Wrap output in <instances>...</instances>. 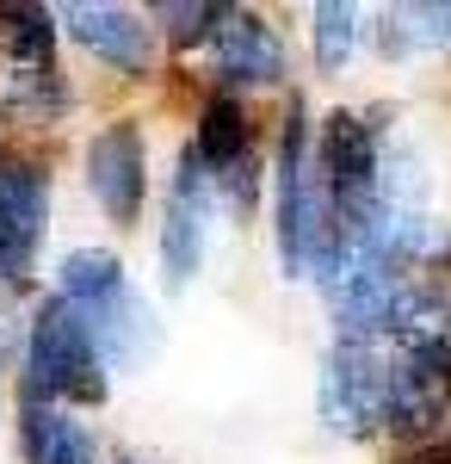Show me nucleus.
<instances>
[{
	"label": "nucleus",
	"instance_id": "f257e3e1",
	"mask_svg": "<svg viewBox=\"0 0 451 464\" xmlns=\"http://www.w3.org/2000/svg\"><path fill=\"white\" fill-rule=\"evenodd\" d=\"M278 248H284V273H315L334 279L341 273V223H334V198L321 186V168L310 161V130H303V106L284 124V155H278Z\"/></svg>",
	"mask_w": 451,
	"mask_h": 464
},
{
	"label": "nucleus",
	"instance_id": "f03ea898",
	"mask_svg": "<svg viewBox=\"0 0 451 464\" xmlns=\"http://www.w3.org/2000/svg\"><path fill=\"white\" fill-rule=\"evenodd\" d=\"M43 396H105L100 378V347H93V328L81 322L74 304H43L32 322V347H25V402Z\"/></svg>",
	"mask_w": 451,
	"mask_h": 464
},
{
	"label": "nucleus",
	"instance_id": "7ed1b4c3",
	"mask_svg": "<svg viewBox=\"0 0 451 464\" xmlns=\"http://www.w3.org/2000/svg\"><path fill=\"white\" fill-rule=\"evenodd\" d=\"M451 402V341L402 347L396 365H383V421L396 433H433Z\"/></svg>",
	"mask_w": 451,
	"mask_h": 464
},
{
	"label": "nucleus",
	"instance_id": "20e7f679",
	"mask_svg": "<svg viewBox=\"0 0 451 464\" xmlns=\"http://www.w3.org/2000/svg\"><path fill=\"white\" fill-rule=\"evenodd\" d=\"M321 409L341 433H365L383 421V365L365 341H341L321 378Z\"/></svg>",
	"mask_w": 451,
	"mask_h": 464
},
{
	"label": "nucleus",
	"instance_id": "39448f33",
	"mask_svg": "<svg viewBox=\"0 0 451 464\" xmlns=\"http://www.w3.org/2000/svg\"><path fill=\"white\" fill-rule=\"evenodd\" d=\"M87 179H93V198H100L111 223H137L142 211V137L137 124H111L93 137L87 149Z\"/></svg>",
	"mask_w": 451,
	"mask_h": 464
},
{
	"label": "nucleus",
	"instance_id": "423d86ee",
	"mask_svg": "<svg viewBox=\"0 0 451 464\" xmlns=\"http://www.w3.org/2000/svg\"><path fill=\"white\" fill-rule=\"evenodd\" d=\"M62 25H69L93 56H105V63H118V69H130V74H142L149 56H155L149 25H137V13H124V6H87V0H69V6H62Z\"/></svg>",
	"mask_w": 451,
	"mask_h": 464
},
{
	"label": "nucleus",
	"instance_id": "0eeeda50",
	"mask_svg": "<svg viewBox=\"0 0 451 464\" xmlns=\"http://www.w3.org/2000/svg\"><path fill=\"white\" fill-rule=\"evenodd\" d=\"M43 223V179L25 161H0V273H19L37 248Z\"/></svg>",
	"mask_w": 451,
	"mask_h": 464
},
{
	"label": "nucleus",
	"instance_id": "6e6552de",
	"mask_svg": "<svg viewBox=\"0 0 451 464\" xmlns=\"http://www.w3.org/2000/svg\"><path fill=\"white\" fill-rule=\"evenodd\" d=\"M198 254H205V205H198V155L186 149V168L174 179V205H168V223H161L168 285H186L198 273Z\"/></svg>",
	"mask_w": 451,
	"mask_h": 464
},
{
	"label": "nucleus",
	"instance_id": "1a4fd4ad",
	"mask_svg": "<svg viewBox=\"0 0 451 464\" xmlns=\"http://www.w3.org/2000/svg\"><path fill=\"white\" fill-rule=\"evenodd\" d=\"M229 25H216V69L229 81H278L284 74V44L273 37L266 19L254 13H223Z\"/></svg>",
	"mask_w": 451,
	"mask_h": 464
},
{
	"label": "nucleus",
	"instance_id": "9d476101",
	"mask_svg": "<svg viewBox=\"0 0 451 464\" xmlns=\"http://www.w3.org/2000/svg\"><path fill=\"white\" fill-rule=\"evenodd\" d=\"M25 459L32 464H93V440L50 402H25Z\"/></svg>",
	"mask_w": 451,
	"mask_h": 464
},
{
	"label": "nucleus",
	"instance_id": "9b49d317",
	"mask_svg": "<svg viewBox=\"0 0 451 464\" xmlns=\"http://www.w3.org/2000/svg\"><path fill=\"white\" fill-rule=\"evenodd\" d=\"M205 168H242L247 155V111L229 100V93H216L198 118V149H192Z\"/></svg>",
	"mask_w": 451,
	"mask_h": 464
},
{
	"label": "nucleus",
	"instance_id": "f8f14e48",
	"mask_svg": "<svg viewBox=\"0 0 451 464\" xmlns=\"http://www.w3.org/2000/svg\"><path fill=\"white\" fill-rule=\"evenodd\" d=\"M124 297V273H118V254L100 248H74L62 260V304H118Z\"/></svg>",
	"mask_w": 451,
	"mask_h": 464
},
{
	"label": "nucleus",
	"instance_id": "ddd939ff",
	"mask_svg": "<svg viewBox=\"0 0 451 464\" xmlns=\"http://www.w3.org/2000/svg\"><path fill=\"white\" fill-rule=\"evenodd\" d=\"M50 44H56V25L43 6H0V50L19 56L25 69H50Z\"/></svg>",
	"mask_w": 451,
	"mask_h": 464
},
{
	"label": "nucleus",
	"instance_id": "4468645a",
	"mask_svg": "<svg viewBox=\"0 0 451 464\" xmlns=\"http://www.w3.org/2000/svg\"><path fill=\"white\" fill-rule=\"evenodd\" d=\"M352 13L347 0H321L315 6V63L334 74V69H347V56H352Z\"/></svg>",
	"mask_w": 451,
	"mask_h": 464
},
{
	"label": "nucleus",
	"instance_id": "2eb2a0df",
	"mask_svg": "<svg viewBox=\"0 0 451 464\" xmlns=\"http://www.w3.org/2000/svg\"><path fill=\"white\" fill-rule=\"evenodd\" d=\"M402 19H408V32H389V37H383L389 50H402L408 37H415V44H451V6H408Z\"/></svg>",
	"mask_w": 451,
	"mask_h": 464
},
{
	"label": "nucleus",
	"instance_id": "dca6fc26",
	"mask_svg": "<svg viewBox=\"0 0 451 464\" xmlns=\"http://www.w3.org/2000/svg\"><path fill=\"white\" fill-rule=\"evenodd\" d=\"M155 19H168L179 44H192V37H205V32H210V19H223V6H192V0H161V6H155Z\"/></svg>",
	"mask_w": 451,
	"mask_h": 464
},
{
	"label": "nucleus",
	"instance_id": "f3484780",
	"mask_svg": "<svg viewBox=\"0 0 451 464\" xmlns=\"http://www.w3.org/2000/svg\"><path fill=\"white\" fill-rule=\"evenodd\" d=\"M408 464H451V452H439V446H433V452H415Z\"/></svg>",
	"mask_w": 451,
	"mask_h": 464
}]
</instances>
